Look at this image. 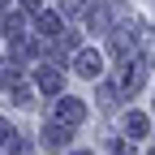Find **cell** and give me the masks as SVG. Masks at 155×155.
<instances>
[{
    "instance_id": "1",
    "label": "cell",
    "mask_w": 155,
    "mask_h": 155,
    "mask_svg": "<svg viewBox=\"0 0 155 155\" xmlns=\"http://www.w3.org/2000/svg\"><path fill=\"white\" fill-rule=\"evenodd\" d=\"M82 116H86V104L73 99V95H61L56 108H52V121H56V125H78Z\"/></svg>"
},
{
    "instance_id": "4",
    "label": "cell",
    "mask_w": 155,
    "mask_h": 155,
    "mask_svg": "<svg viewBox=\"0 0 155 155\" xmlns=\"http://www.w3.org/2000/svg\"><path fill=\"white\" fill-rule=\"evenodd\" d=\"M112 56H121V61H125V56H134V48H138V39H134L129 30H121V26H112Z\"/></svg>"
},
{
    "instance_id": "9",
    "label": "cell",
    "mask_w": 155,
    "mask_h": 155,
    "mask_svg": "<svg viewBox=\"0 0 155 155\" xmlns=\"http://www.w3.org/2000/svg\"><path fill=\"white\" fill-rule=\"evenodd\" d=\"M125 129H129V138H142V134L151 129V121H147L142 112H129V116H125Z\"/></svg>"
},
{
    "instance_id": "6",
    "label": "cell",
    "mask_w": 155,
    "mask_h": 155,
    "mask_svg": "<svg viewBox=\"0 0 155 155\" xmlns=\"http://www.w3.org/2000/svg\"><path fill=\"white\" fill-rule=\"evenodd\" d=\"M61 86H65L61 69H43V73H39V91H43V95H61Z\"/></svg>"
},
{
    "instance_id": "15",
    "label": "cell",
    "mask_w": 155,
    "mask_h": 155,
    "mask_svg": "<svg viewBox=\"0 0 155 155\" xmlns=\"http://www.w3.org/2000/svg\"><path fill=\"white\" fill-rule=\"evenodd\" d=\"M26 9H39V0H26Z\"/></svg>"
},
{
    "instance_id": "16",
    "label": "cell",
    "mask_w": 155,
    "mask_h": 155,
    "mask_svg": "<svg viewBox=\"0 0 155 155\" xmlns=\"http://www.w3.org/2000/svg\"><path fill=\"white\" fill-rule=\"evenodd\" d=\"M0 9H9V0H0Z\"/></svg>"
},
{
    "instance_id": "3",
    "label": "cell",
    "mask_w": 155,
    "mask_h": 155,
    "mask_svg": "<svg viewBox=\"0 0 155 155\" xmlns=\"http://www.w3.org/2000/svg\"><path fill=\"white\" fill-rule=\"evenodd\" d=\"M43 147H48V151H65V147H69V125L48 121V125H43Z\"/></svg>"
},
{
    "instance_id": "17",
    "label": "cell",
    "mask_w": 155,
    "mask_h": 155,
    "mask_svg": "<svg viewBox=\"0 0 155 155\" xmlns=\"http://www.w3.org/2000/svg\"><path fill=\"white\" fill-rule=\"evenodd\" d=\"M73 155H91V151H73Z\"/></svg>"
},
{
    "instance_id": "19",
    "label": "cell",
    "mask_w": 155,
    "mask_h": 155,
    "mask_svg": "<svg viewBox=\"0 0 155 155\" xmlns=\"http://www.w3.org/2000/svg\"><path fill=\"white\" fill-rule=\"evenodd\" d=\"M151 65H155V61H151Z\"/></svg>"
},
{
    "instance_id": "7",
    "label": "cell",
    "mask_w": 155,
    "mask_h": 155,
    "mask_svg": "<svg viewBox=\"0 0 155 155\" xmlns=\"http://www.w3.org/2000/svg\"><path fill=\"white\" fill-rule=\"evenodd\" d=\"M39 30H43L48 39H56L65 30V22H61V13H39Z\"/></svg>"
},
{
    "instance_id": "2",
    "label": "cell",
    "mask_w": 155,
    "mask_h": 155,
    "mask_svg": "<svg viewBox=\"0 0 155 155\" xmlns=\"http://www.w3.org/2000/svg\"><path fill=\"white\" fill-rule=\"evenodd\" d=\"M142 82H147V65L142 61H129L121 73H116V86H121L125 95H134V91H142Z\"/></svg>"
},
{
    "instance_id": "10",
    "label": "cell",
    "mask_w": 155,
    "mask_h": 155,
    "mask_svg": "<svg viewBox=\"0 0 155 155\" xmlns=\"http://www.w3.org/2000/svg\"><path fill=\"white\" fill-rule=\"evenodd\" d=\"M9 91H13V104H17V108H26V104H30V86H22V82H13Z\"/></svg>"
},
{
    "instance_id": "8",
    "label": "cell",
    "mask_w": 155,
    "mask_h": 155,
    "mask_svg": "<svg viewBox=\"0 0 155 155\" xmlns=\"http://www.w3.org/2000/svg\"><path fill=\"white\" fill-rule=\"evenodd\" d=\"M86 22H91L95 30H112V13H108V5H95V9L86 13Z\"/></svg>"
},
{
    "instance_id": "18",
    "label": "cell",
    "mask_w": 155,
    "mask_h": 155,
    "mask_svg": "<svg viewBox=\"0 0 155 155\" xmlns=\"http://www.w3.org/2000/svg\"><path fill=\"white\" fill-rule=\"evenodd\" d=\"M147 155H155V151H147Z\"/></svg>"
},
{
    "instance_id": "12",
    "label": "cell",
    "mask_w": 155,
    "mask_h": 155,
    "mask_svg": "<svg viewBox=\"0 0 155 155\" xmlns=\"http://www.w3.org/2000/svg\"><path fill=\"white\" fill-rule=\"evenodd\" d=\"M99 104H104V108H112V104H116V86H108V82L99 86Z\"/></svg>"
},
{
    "instance_id": "14",
    "label": "cell",
    "mask_w": 155,
    "mask_h": 155,
    "mask_svg": "<svg viewBox=\"0 0 155 155\" xmlns=\"http://www.w3.org/2000/svg\"><path fill=\"white\" fill-rule=\"evenodd\" d=\"M61 9H65V13H78V9H82V0H61Z\"/></svg>"
},
{
    "instance_id": "13",
    "label": "cell",
    "mask_w": 155,
    "mask_h": 155,
    "mask_svg": "<svg viewBox=\"0 0 155 155\" xmlns=\"http://www.w3.org/2000/svg\"><path fill=\"white\" fill-rule=\"evenodd\" d=\"M112 155H134V147L129 142H112Z\"/></svg>"
},
{
    "instance_id": "5",
    "label": "cell",
    "mask_w": 155,
    "mask_h": 155,
    "mask_svg": "<svg viewBox=\"0 0 155 155\" xmlns=\"http://www.w3.org/2000/svg\"><path fill=\"white\" fill-rule=\"evenodd\" d=\"M82 78H99V69H104V61H99V52L95 48H86V52H78V65H73Z\"/></svg>"
},
{
    "instance_id": "11",
    "label": "cell",
    "mask_w": 155,
    "mask_h": 155,
    "mask_svg": "<svg viewBox=\"0 0 155 155\" xmlns=\"http://www.w3.org/2000/svg\"><path fill=\"white\" fill-rule=\"evenodd\" d=\"M22 26H26V22H22V13H13L9 22H5V35H13V39H22Z\"/></svg>"
}]
</instances>
